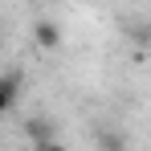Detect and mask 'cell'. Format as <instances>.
Wrapping results in <instances>:
<instances>
[{"instance_id": "6da1fadb", "label": "cell", "mask_w": 151, "mask_h": 151, "mask_svg": "<svg viewBox=\"0 0 151 151\" xmlns=\"http://www.w3.org/2000/svg\"><path fill=\"white\" fill-rule=\"evenodd\" d=\"M33 41H37V49H45V53H57V49H61V41H65V33H61V25H57V21L41 17V21L33 25Z\"/></svg>"}, {"instance_id": "7a4b0ae2", "label": "cell", "mask_w": 151, "mask_h": 151, "mask_svg": "<svg viewBox=\"0 0 151 151\" xmlns=\"http://www.w3.org/2000/svg\"><path fill=\"white\" fill-rule=\"evenodd\" d=\"M21 135L37 147V143H45V139H57V123H53L49 114H29L25 123H21Z\"/></svg>"}, {"instance_id": "3957f363", "label": "cell", "mask_w": 151, "mask_h": 151, "mask_svg": "<svg viewBox=\"0 0 151 151\" xmlns=\"http://www.w3.org/2000/svg\"><path fill=\"white\" fill-rule=\"evenodd\" d=\"M21 90H25V74H21V70H8V74H0V114H8V110L17 106Z\"/></svg>"}, {"instance_id": "277c9868", "label": "cell", "mask_w": 151, "mask_h": 151, "mask_svg": "<svg viewBox=\"0 0 151 151\" xmlns=\"http://www.w3.org/2000/svg\"><path fill=\"white\" fill-rule=\"evenodd\" d=\"M94 147L98 151H131V139H127L119 127H98L94 131Z\"/></svg>"}, {"instance_id": "5b68a950", "label": "cell", "mask_w": 151, "mask_h": 151, "mask_svg": "<svg viewBox=\"0 0 151 151\" xmlns=\"http://www.w3.org/2000/svg\"><path fill=\"white\" fill-rule=\"evenodd\" d=\"M33 151H70V147H65L61 139H45V143H37Z\"/></svg>"}]
</instances>
